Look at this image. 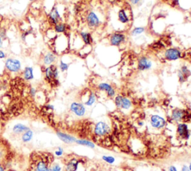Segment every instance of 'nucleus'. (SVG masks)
<instances>
[{"label":"nucleus","instance_id":"39","mask_svg":"<svg viewBox=\"0 0 191 171\" xmlns=\"http://www.w3.org/2000/svg\"><path fill=\"white\" fill-rule=\"evenodd\" d=\"M181 171H190V170H189L188 166H187V165H185V164H184V165L182 166V168H181Z\"/></svg>","mask_w":191,"mask_h":171},{"label":"nucleus","instance_id":"3","mask_svg":"<svg viewBox=\"0 0 191 171\" xmlns=\"http://www.w3.org/2000/svg\"><path fill=\"white\" fill-rule=\"evenodd\" d=\"M163 58L166 61H175L182 58V52L180 49L176 47H170L166 49L163 52Z\"/></svg>","mask_w":191,"mask_h":171},{"label":"nucleus","instance_id":"38","mask_svg":"<svg viewBox=\"0 0 191 171\" xmlns=\"http://www.w3.org/2000/svg\"><path fill=\"white\" fill-rule=\"evenodd\" d=\"M140 1L141 0H130V2L132 5H137Z\"/></svg>","mask_w":191,"mask_h":171},{"label":"nucleus","instance_id":"31","mask_svg":"<svg viewBox=\"0 0 191 171\" xmlns=\"http://www.w3.org/2000/svg\"><path fill=\"white\" fill-rule=\"evenodd\" d=\"M62 167L58 163H54L49 167V171H61Z\"/></svg>","mask_w":191,"mask_h":171},{"label":"nucleus","instance_id":"35","mask_svg":"<svg viewBox=\"0 0 191 171\" xmlns=\"http://www.w3.org/2000/svg\"><path fill=\"white\" fill-rule=\"evenodd\" d=\"M29 93L31 96H35V94H36V90H35V88H30Z\"/></svg>","mask_w":191,"mask_h":171},{"label":"nucleus","instance_id":"15","mask_svg":"<svg viewBox=\"0 0 191 171\" xmlns=\"http://www.w3.org/2000/svg\"><path fill=\"white\" fill-rule=\"evenodd\" d=\"M80 161L76 158H72L69 159L67 162L66 163L65 169L67 171H76L78 170V164H79Z\"/></svg>","mask_w":191,"mask_h":171},{"label":"nucleus","instance_id":"21","mask_svg":"<svg viewBox=\"0 0 191 171\" xmlns=\"http://www.w3.org/2000/svg\"><path fill=\"white\" fill-rule=\"evenodd\" d=\"M28 129H30L29 127H28L27 126L23 125V124L21 123L16 124V125L13 127V132L15 134H23L24 132L28 131Z\"/></svg>","mask_w":191,"mask_h":171},{"label":"nucleus","instance_id":"29","mask_svg":"<svg viewBox=\"0 0 191 171\" xmlns=\"http://www.w3.org/2000/svg\"><path fill=\"white\" fill-rule=\"evenodd\" d=\"M102 159L107 164H112L115 162V158L112 156H102Z\"/></svg>","mask_w":191,"mask_h":171},{"label":"nucleus","instance_id":"44","mask_svg":"<svg viewBox=\"0 0 191 171\" xmlns=\"http://www.w3.org/2000/svg\"><path fill=\"white\" fill-rule=\"evenodd\" d=\"M30 1H37V0H30Z\"/></svg>","mask_w":191,"mask_h":171},{"label":"nucleus","instance_id":"5","mask_svg":"<svg viewBox=\"0 0 191 171\" xmlns=\"http://www.w3.org/2000/svg\"><path fill=\"white\" fill-rule=\"evenodd\" d=\"M110 131L109 125L103 121H99L96 123L94 127V134L98 137H104L107 135Z\"/></svg>","mask_w":191,"mask_h":171},{"label":"nucleus","instance_id":"17","mask_svg":"<svg viewBox=\"0 0 191 171\" xmlns=\"http://www.w3.org/2000/svg\"><path fill=\"white\" fill-rule=\"evenodd\" d=\"M117 19H118L119 22L123 24V25L128 24L130 21L129 16H128L127 11L124 8L119 10L118 14H117Z\"/></svg>","mask_w":191,"mask_h":171},{"label":"nucleus","instance_id":"34","mask_svg":"<svg viewBox=\"0 0 191 171\" xmlns=\"http://www.w3.org/2000/svg\"><path fill=\"white\" fill-rule=\"evenodd\" d=\"M170 2V5L173 7H177L179 5V0H168Z\"/></svg>","mask_w":191,"mask_h":171},{"label":"nucleus","instance_id":"32","mask_svg":"<svg viewBox=\"0 0 191 171\" xmlns=\"http://www.w3.org/2000/svg\"><path fill=\"white\" fill-rule=\"evenodd\" d=\"M178 78H179V81L181 84L184 83V82H187V79L184 76V74L181 72L180 70L178 71Z\"/></svg>","mask_w":191,"mask_h":171},{"label":"nucleus","instance_id":"43","mask_svg":"<svg viewBox=\"0 0 191 171\" xmlns=\"http://www.w3.org/2000/svg\"><path fill=\"white\" fill-rule=\"evenodd\" d=\"M188 168H189V170H190L191 171V163H190V164H189V166H188Z\"/></svg>","mask_w":191,"mask_h":171},{"label":"nucleus","instance_id":"11","mask_svg":"<svg viewBox=\"0 0 191 171\" xmlns=\"http://www.w3.org/2000/svg\"><path fill=\"white\" fill-rule=\"evenodd\" d=\"M152 67V62L147 56H141L137 61V70L139 71H147Z\"/></svg>","mask_w":191,"mask_h":171},{"label":"nucleus","instance_id":"14","mask_svg":"<svg viewBox=\"0 0 191 171\" xmlns=\"http://www.w3.org/2000/svg\"><path fill=\"white\" fill-rule=\"evenodd\" d=\"M56 135H57V136L58 137V138L61 141H63L64 143H68V144L75 143V141H76V138L75 137L72 136V135H69V134L64 133V132H56Z\"/></svg>","mask_w":191,"mask_h":171},{"label":"nucleus","instance_id":"7","mask_svg":"<svg viewBox=\"0 0 191 171\" xmlns=\"http://www.w3.org/2000/svg\"><path fill=\"white\" fill-rule=\"evenodd\" d=\"M44 72L45 77L49 82L54 83L55 82H58L57 80L58 77V69L55 65H53V64L49 65V67H46Z\"/></svg>","mask_w":191,"mask_h":171},{"label":"nucleus","instance_id":"18","mask_svg":"<svg viewBox=\"0 0 191 171\" xmlns=\"http://www.w3.org/2000/svg\"><path fill=\"white\" fill-rule=\"evenodd\" d=\"M80 37L81 40L84 42V43L86 46H91L93 43V38L92 35L90 32H80Z\"/></svg>","mask_w":191,"mask_h":171},{"label":"nucleus","instance_id":"12","mask_svg":"<svg viewBox=\"0 0 191 171\" xmlns=\"http://www.w3.org/2000/svg\"><path fill=\"white\" fill-rule=\"evenodd\" d=\"M70 111L78 117H83L86 113V108L82 103L73 102L70 105Z\"/></svg>","mask_w":191,"mask_h":171},{"label":"nucleus","instance_id":"33","mask_svg":"<svg viewBox=\"0 0 191 171\" xmlns=\"http://www.w3.org/2000/svg\"><path fill=\"white\" fill-rule=\"evenodd\" d=\"M54 154H55L56 156H63L64 154V149L62 147H58L57 150H55L54 152Z\"/></svg>","mask_w":191,"mask_h":171},{"label":"nucleus","instance_id":"30","mask_svg":"<svg viewBox=\"0 0 191 171\" xmlns=\"http://www.w3.org/2000/svg\"><path fill=\"white\" fill-rule=\"evenodd\" d=\"M69 67H70V64H67V63L64 62L63 60L60 61V64H59V68L61 72H66L67 71V70L69 69Z\"/></svg>","mask_w":191,"mask_h":171},{"label":"nucleus","instance_id":"1","mask_svg":"<svg viewBox=\"0 0 191 171\" xmlns=\"http://www.w3.org/2000/svg\"><path fill=\"white\" fill-rule=\"evenodd\" d=\"M171 120L177 122H187L191 120V113L188 110L175 109L172 111Z\"/></svg>","mask_w":191,"mask_h":171},{"label":"nucleus","instance_id":"10","mask_svg":"<svg viewBox=\"0 0 191 171\" xmlns=\"http://www.w3.org/2000/svg\"><path fill=\"white\" fill-rule=\"evenodd\" d=\"M5 67L10 72H17L21 69V62L18 59L9 58L5 61Z\"/></svg>","mask_w":191,"mask_h":171},{"label":"nucleus","instance_id":"4","mask_svg":"<svg viewBox=\"0 0 191 171\" xmlns=\"http://www.w3.org/2000/svg\"><path fill=\"white\" fill-rule=\"evenodd\" d=\"M115 106L118 109H123V110H128L132 106V102L129 98L123 95H117L114 97Z\"/></svg>","mask_w":191,"mask_h":171},{"label":"nucleus","instance_id":"25","mask_svg":"<svg viewBox=\"0 0 191 171\" xmlns=\"http://www.w3.org/2000/svg\"><path fill=\"white\" fill-rule=\"evenodd\" d=\"M112 88H113V86H112L111 85H110V84L107 83V82H101V83H99L97 86L98 90H99V91L105 92V93H107V91H110Z\"/></svg>","mask_w":191,"mask_h":171},{"label":"nucleus","instance_id":"13","mask_svg":"<svg viewBox=\"0 0 191 171\" xmlns=\"http://www.w3.org/2000/svg\"><path fill=\"white\" fill-rule=\"evenodd\" d=\"M48 17H49V22L54 25L58 23V22H61L60 21L61 20V16L60 13H59L58 9L55 7H54L50 11L49 14H48Z\"/></svg>","mask_w":191,"mask_h":171},{"label":"nucleus","instance_id":"9","mask_svg":"<svg viewBox=\"0 0 191 171\" xmlns=\"http://www.w3.org/2000/svg\"><path fill=\"white\" fill-rule=\"evenodd\" d=\"M166 120L161 116L158 114H154L150 117V124L152 127L156 129H161L164 128L166 126Z\"/></svg>","mask_w":191,"mask_h":171},{"label":"nucleus","instance_id":"16","mask_svg":"<svg viewBox=\"0 0 191 171\" xmlns=\"http://www.w3.org/2000/svg\"><path fill=\"white\" fill-rule=\"evenodd\" d=\"M35 171H49V163L46 159H38L35 163Z\"/></svg>","mask_w":191,"mask_h":171},{"label":"nucleus","instance_id":"42","mask_svg":"<svg viewBox=\"0 0 191 171\" xmlns=\"http://www.w3.org/2000/svg\"><path fill=\"white\" fill-rule=\"evenodd\" d=\"M138 124H139V126H142L143 125V121H139V122H138Z\"/></svg>","mask_w":191,"mask_h":171},{"label":"nucleus","instance_id":"22","mask_svg":"<svg viewBox=\"0 0 191 171\" xmlns=\"http://www.w3.org/2000/svg\"><path fill=\"white\" fill-rule=\"evenodd\" d=\"M75 143L78 145L87 146V147L91 148V149H94L96 146L95 143H94V142L89 141V140H86V139H78V140H76Z\"/></svg>","mask_w":191,"mask_h":171},{"label":"nucleus","instance_id":"40","mask_svg":"<svg viewBox=\"0 0 191 171\" xmlns=\"http://www.w3.org/2000/svg\"><path fill=\"white\" fill-rule=\"evenodd\" d=\"M3 46V38H2L1 37H0V48L2 47Z\"/></svg>","mask_w":191,"mask_h":171},{"label":"nucleus","instance_id":"8","mask_svg":"<svg viewBox=\"0 0 191 171\" xmlns=\"http://www.w3.org/2000/svg\"><path fill=\"white\" fill-rule=\"evenodd\" d=\"M176 132L181 140H188L190 138V132L189 130L188 126L186 122H179L177 125V129Z\"/></svg>","mask_w":191,"mask_h":171},{"label":"nucleus","instance_id":"28","mask_svg":"<svg viewBox=\"0 0 191 171\" xmlns=\"http://www.w3.org/2000/svg\"><path fill=\"white\" fill-rule=\"evenodd\" d=\"M180 70H181V72L184 74V76L188 79L189 77L191 75V72H190V70H189L188 67H187V66H186V65L181 66Z\"/></svg>","mask_w":191,"mask_h":171},{"label":"nucleus","instance_id":"20","mask_svg":"<svg viewBox=\"0 0 191 171\" xmlns=\"http://www.w3.org/2000/svg\"><path fill=\"white\" fill-rule=\"evenodd\" d=\"M23 78L26 81L32 80L34 79V69L31 67H25L23 71Z\"/></svg>","mask_w":191,"mask_h":171},{"label":"nucleus","instance_id":"26","mask_svg":"<svg viewBox=\"0 0 191 171\" xmlns=\"http://www.w3.org/2000/svg\"><path fill=\"white\" fill-rule=\"evenodd\" d=\"M33 132L31 129H28V131L24 132L22 135V141L24 143H28L33 138Z\"/></svg>","mask_w":191,"mask_h":171},{"label":"nucleus","instance_id":"41","mask_svg":"<svg viewBox=\"0 0 191 171\" xmlns=\"http://www.w3.org/2000/svg\"><path fill=\"white\" fill-rule=\"evenodd\" d=\"M0 171H5L4 167H3V166L1 164H0Z\"/></svg>","mask_w":191,"mask_h":171},{"label":"nucleus","instance_id":"37","mask_svg":"<svg viewBox=\"0 0 191 171\" xmlns=\"http://www.w3.org/2000/svg\"><path fill=\"white\" fill-rule=\"evenodd\" d=\"M5 57H6L5 53L2 50H1V49H0V59H5Z\"/></svg>","mask_w":191,"mask_h":171},{"label":"nucleus","instance_id":"6","mask_svg":"<svg viewBox=\"0 0 191 171\" xmlns=\"http://www.w3.org/2000/svg\"><path fill=\"white\" fill-rule=\"evenodd\" d=\"M109 43L110 46H120L122 43H124L126 40V35L123 32H114L109 37Z\"/></svg>","mask_w":191,"mask_h":171},{"label":"nucleus","instance_id":"23","mask_svg":"<svg viewBox=\"0 0 191 171\" xmlns=\"http://www.w3.org/2000/svg\"><path fill=\"white\" fill-rule=\"evenodd\" d=\"M67 29V26L65 23L63 22H58L54 25V30L56 33L64 34L66 33Z\"/></svg>","mask_w":191,"mask_h":171},{"label":"nucleus","instance_id":"19","mask_svg":"<svg viewBox=\"0 0 191 171\" xmlns=\"http://www.w3.org/2000/svg\"><path fill=\"white\" fill-rule=\"evenodd\" d=\"M56 60V55L54 54L53 52H48L45 55V56L43 57V63H44L45 65H51Z\"/></svg>","mask_w":191,"mask_h":171},{"label":"nucleus","instance_id":"36","mask_svg":"<svg viewBox=\"0 0 191 171\" xmlns=\"http://www.w3.org/2000/svg\"><path fill=\"white\" fill-rule=\"evenodd\" d=\"M168 171H178V170L174 165H171L168 167Z\"/></svg>","mask_w":191,"mask_h":171},{"label":"nucleus","instance_id":"27","mask_svg":"<svg viewBox=\"0 0 191 171\" xmlns=\"http://www.w3.org/2000/svg\"><path fill=\"white\" fill-rule=\"evenodd\" d=\"M144 32H145V28H143V27H140V26L135 27V28L133 29L132 31H131V36L136 37V36H138V35H142Z\"/></svg>","mask_w":191,"mask_h":171},{"label":"nucleus","instance_id":"24","mask_svg":"<svg viewBox=\"0 0 191 171\" xmlns=\"http://www.w3.org/2000/svg\"><path fill=\"white\" fill-rule=\"evenodd\" d=\"M96 101V94L94 92L91 91L88 95L87 99L84 102V106H92Z\"/></svg>","mask_w":191,"mask_h":171},{"label":"nucleus","instance_id":"2","mask_svg":"<svg viewBox=\"0 0 191 171\" xmlns=\"http://www.w3.org/2000/svg\"><path fill=\"white\" fill-rule=\"evenodd\" d=\"M86 22L87 24V26L91 29H95L99 28L102 23L100 18L97 15V14L93 11H89L87 14Z\"/></svg>","mask_w":191,"mask_h":171}]
</instances>
